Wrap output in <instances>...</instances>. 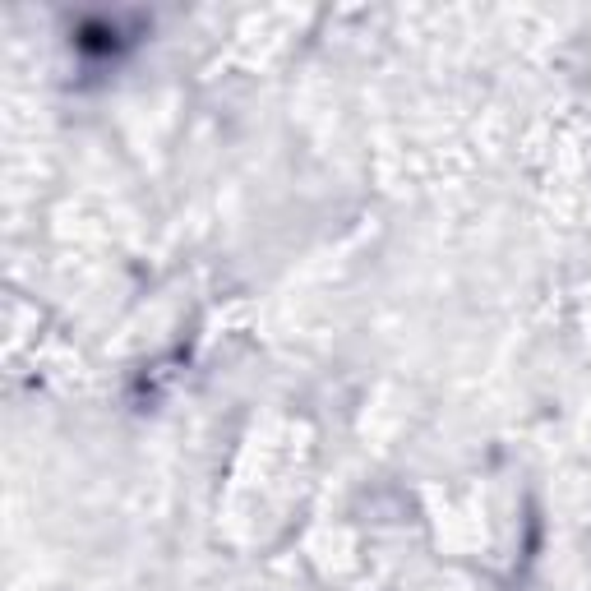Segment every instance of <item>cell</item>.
<instances>
[{
    "label": "cell",
    "mask_w": 591,
    "mask_h": 591,
    "mask_svg": "<svg viewBox=\"0 0 591 591\" xmlns=\"http://www.w3.org/2000/svg\"><path fill=\"white\" fill-rule=\"evenodd\" d=\"M79 47L84 51H116V24H84Z\"/></svg>",
    "instance_id": "6da1fadb"
}]
</instances>
